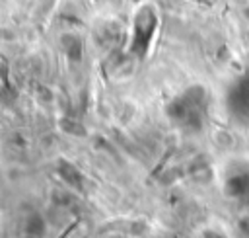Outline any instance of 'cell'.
Instances as JSON below:
<instances>
[{"label":"cell","instance_id":"cell-3","mask_svg":"<svg viewBox=\"0 0 249 238\" xmlns=\"http://www.w3.org/2000/svg\"><path fill=\"white\" fill-rule=\"evenodd\" d=\"M208 238H222V236H218V234H208Z\"/></svg>","mask_w":249,"mask_h":238},{"label":"cell","instance_id":"cell-1","mask_svg":"<svg viewBox=\"0 0 249 238\" xmlns=\"http://www.w3.org/2000/svg\"><path fill=\"white\" fill-rule=\"evenodd\" d=\"M202 94H193L187 92L185 96L177 98L171 105H169V117L181 125L183 129H189V131H195L202 125Z\"/></svg>","mask_w":249,"mask_h":238},{"label":"cell","instance_id":"cell-2","mask_svg":"<svg viewBox=\"0 0 249 238\" xmlns=\"http://www.w3.org/2000/svg\"><path fill=\"white\" fill-rule=\"evenodd\" d=\"M228 193L237 199H249V174L233 176L228 181Z\"/></svg>","mask_w":249,"mask_h":238}]
</instances>
